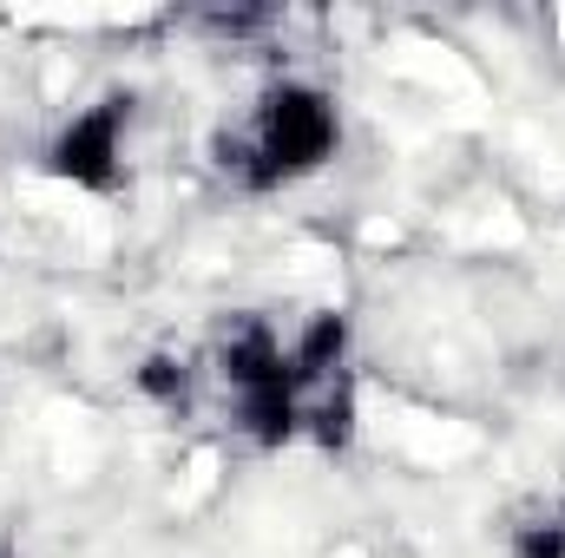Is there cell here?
I'll return each instance as SVG.
<instances>
[{"label":"cell","mask_w":565,"mask_h":558,"mask_svg":"<svg viewBox=\"0 0 565 558\" xmlns=\"http://www.w3.org/2000/svg\"><path fill=\"white\" fill-rule=\"evenodd\" d=\"M132 132H139V93L106 86L99 99L73 106L46 144H40V178L79 197H126L132 191Z\"/></svg>","instance_id":"obj_3"},{"label":"cell","mask_w":565,"mask_h":558,"mask_svg":"<svg viewBox=\"0 0 565 558\" xmlns=\"http://www.w3.org/2000/svg\"><path fill=\"white\" fill-rule=\"evenodd\" d=\"M500 558H565V500L533 493L507 513L500 526Z\"/></svg>","instance_id":"obj_4"},{"label":"cell","mask_w":565,"mask_h":558,"mask_svg":"<svg viewBox=\"0 0 565 558\" xmlns=\"http://www.w3.org/2000/svg\"><path fill=\"white\" fill-rule=\"evenodd\" d=\"M204 375L224 388V408H231V427L244 433V447L257 453L302 447V395L289 368V335L264 309H237L217 322Z\"/></svg>","instance_id":"obj_2"},{"label":"cell","mask_w":565,"mask_h":558,"mask_svg":"<svg viewBox=\"0 0 565 558\" xmlns=\"http://www.w3.org/2000/svg\"><path fill=\"white\" fill-rule=\"evenodd\" d=\"M132 382H139V395L158 408V415H191L198 382H211V375H204V362H198V355H184V348H151Z\"/></svg>","instance_id":"obj_5"},{"label":"cell","mask_w":565,"mask_h":558,"mask_svg":"<svg viewBox=\"0 0 565 558\" xmlns=\"http://www.w3.org/2000/svg\"><path fill=\"white\" fill-rule=\"evenodd\" d=\"M0 558H26V552H20V546H13V539H7V533H0Z\"/></svg>","instance_id":"obj_6"},{"label":"cell","mask_w":565,"mask_h":558,"mask_svg":"<svg viewBox=\"0 0 565 558\" xmlns=\"http://www.w3.org/2000/svg\"><path fill=\"white\" fill-rule=\"evenodd\" d=\"M335 151H342V99L322 79H296V73L264 79L231 119L211 126L204 144L217 184H231L237 197L296 191L316 171H329Z\"/></svg>","instance_id":"obj_1"}]
</instances>
